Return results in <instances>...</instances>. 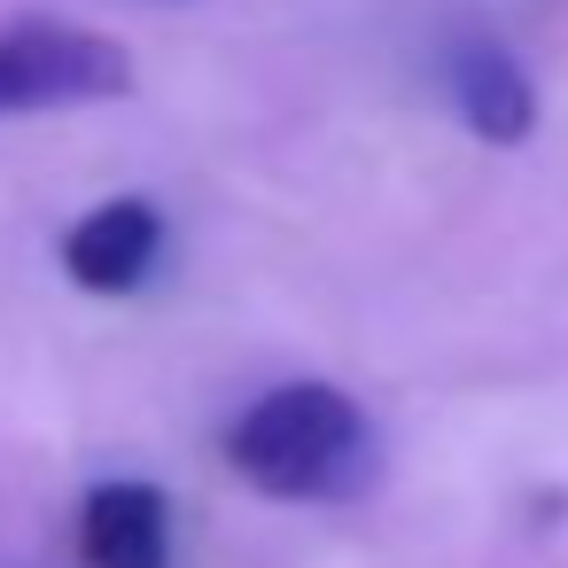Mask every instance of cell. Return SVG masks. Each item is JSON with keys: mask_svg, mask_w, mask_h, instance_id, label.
<instances>
[{"mask_svg": "<svg viewBox=\"0 0 568 568\" xmlns=\"http://www.w3.org/2000/svg\"><path fill=\"white\" fill-rule=\"evenodd\" d=\"M444 87H452V110L475 141L490 149H521L537 133V87L529 71L498 48V40H452L444 55Z\"/></svg>", "mask_w": 568, "mask_h": 568, "instance_id": "obj_5", "label": "cell"}, {"mask_svg": "<svg viewBox=\"0 0 568 568\" xmlns=\"http://www.w3.org/2000/svg\"><path fill=\"white\" fill-rule=\"evenodd\" d=\"M226 467L265 498H351L374 475V428L335 382H281L226 428Z\"/></svg>", "mask_w": 568, "mask_h": 568, "instance_id": "obj_1", "label": "cell"}, {"mask_svg": "<svg viewBox=\"0 0 568 568\" xmlns=\"http://www.w3.org/2000/svg\"><path fill=\"white\" fill-rule=\"evenodd\" d=\"M164 257V211L149 195H110L63 234V273L87 296H133Z\"/></svg>", "mask_w": 568, "mask_h": 568, "instance_id": "obj_3", "label": "cell"}, {"mask_svg": "<svg viewBox=\"0 0 568 568\" xmlns=\"http://www.w3.org/2000/svg\"><path fill=\"white\" fill-rule=\"evenodd\" d=\"M79 560L87 568H172V498L141 475H110L79 506Z\"/></svg>", "mask_w": 568, "mask_h": 568, "instance_id": "obj_4", "label": "cell"}, {"mask_svg": "<svg viewBox=\"0 0 568 568\" xmlns=\"http://www.w3.org/2000/svg\"><path fill=\"white\" fill-rule=\"evenodd\" d=\"M133 94V55L63 17H24L0 32V118H40V110H87V102H125Z\"/></svg>", "mask_w": 568, "mask_h": 568, "instance_id": "obj_2", "label": "cell"}]
</instances>
